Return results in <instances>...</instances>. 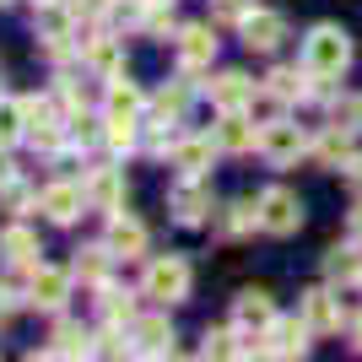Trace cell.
I'll return each instance as SVG.
<instances>
[{"instance_id":"6da1fadb","label":"cell","mask_w":362,"mask_h":362,"mask_svg":"<svg viewBox=\"0 0 362 362\" xmlns=\"http://www.w3.org/2000/svg\"><path fill=\"white\" fill-rule=\"evenodd\" d=\"M303 65L314 81H335V76H346L351 65V38L346 28H335V22H319L308 38H303Z\"/></svg>"},{"instance_id":"7a4b0ae2","label":"cell","mask_w":362,"mask_h":362,"mask_svg":"<svg viewBox=\"0 0 362 362\" xmlns=\"http://www.w3.org/2000/svg\"><path fill=\"white\" fill-rule=\"evenodd\" d=\"M189 259H179V255H157V259H146V276H141V292L146 298H157L168 308V303H184L189 298Z\"/></svg>"},{"instance_id":"3957f363","label":"cell","mask_w":362,"mask_h":362,"mask_svg":"<svg viewBox=\"0 0 362 362\" xmlns=\"http://www.w3.org/2000/svg\"><path fill=\"white\" fill-rule=\"evenodd\" d=\"M168 211H173L179 227L206 222V216H211V184H206V173H179V184L168 189Z\"/></svg>"},{"instance_id":"277c9868","label":"cell","mask_w":362,"mask_h":362,"mask_svg":"<svg viewBox=\"0 0 362 362\" xmlns=\"http://www.w3.org/2000/svg\"><path fill=\"white\" fill-rule=\"evenodd\" d=\"M259 227H265L271 238H292L303 227V200L292 195V189H281V184H271V189L259 195Z\"/></svg>"},{"instance_id":"5b68a950","label":"cell","mask_w":362,"mask_h":362,"mask_svg":"<svg viewBox=\"0 0 362 362\" xmlns=\"http://www.w3.org/2000/svg\"><path fill=\"white\" fill-rule=\"evenodd\" d=\"M308 151V136H303L292 119H271V124H259V157L271 168H292Z\"/></svg>"},{"instance_id":"8992f818","label":"cell","mask_w":362,"mask_h":362,"mask_svg":"<svg viewBox=\"0 0 362 362\" xmlns=\"http://www.w3.org/2000/svg\"><path fill=\"white\" fill-rule=\"evenodd\" d=\"M71 281H76V271L38 265V271H33V281H28V303H33V308H44V314H60L65 298H71Z\"/></svg>"},{"instance_id":"52a82bcc","label":"cell","mask_w":362,"mask_h":362,"mask_svg":"<svg viewBox=\"0 0 362 362\" xmlns=\"http://www.w3.org/2000/svg\"><path fill=\"white\" fill-rule=\"evenodd\" d=\"M238 33H243V49H249V54H276L281 38H287V22L276 11H249L238 22Z\"/></svg>"},{"instance_id":"ba28073f","label":"cell","mask_w":362,"mask_h":362,"mask_svg":"<svg viewBox=\"0 0 362 362\" xmlns=\"http://www.w3.org/2000/svg\"><path fill=\"white\" fill-rule=\"evenodd\" d=\"M308 325H303V314L298 319H276L271 330L259 335V357H303L308 351Z\"/></svg>"},{"instance_id":"9c48e42d","label":"cell","mask_w":362,"mask_h":362,"mask_svg":"<svg viewBox=\"0 0 362 362\" xmlns=\"http://www.w3.org/2000/svg\"><path fill=\"white\" fill-rule=\"evenodd\" d=\"M233 325H238L243 335H265V330L276 325V303H271V292H259V287L238 292V298H233Z\"/></svg>"},{"instance_id":"30bf717a","label":"cell","mask_w":362,"mask_h":362,"mask_svg":"<svg viewBox=\"0 0 362 362\" xmlns=\"http://www.w3.org/2000/svg\"><path fill=\"white\" fill-rule=\"evenodd\" d=\"M44 249H38V233H33V227H22V222H11L6 227V233H0V259H6V265H11V271H38V265H44Z\"/></svg>"},{"instance_id":"8fae6325","label":"cell","mask_w":362,"mask_h":362,"mask_svg":"<svg viewBox=\"0 0 362 362\" xmlns=\"http://www.w3.org/2000/svg\"><path fill=\"white\" fill-rule=\"evenodd\" d=\"M211 60H216V33H211V22L179 28V65H184V76H200Z\"/></svg>"},{"instance_id":"7c38bea8","label":"cell","mask_w":362,"mask_h":362,"mask_svg":"<svg viewBox=\"0 0 362 362\" xmlns=\"http://www.w3.org/2000/svg\"><path fill=\"white\" fill-rule=\"evenodd\" d=\"M81 189H87L92 211H119V200H124V168H87Z\"/></svg>"},{"instance_id":"4fadbf2b","label":"cell","mask_w":362,"mask_h":362,"mask_svg":"<svg viewBox=\"0 0 362 362\" xmlns=\"http://www.w3.org/2000/svg\"><path fill=\"white\" fill-rule=\"evenodd\" d=\"M298 314H303V325H308L314 335H335V330H341V303H335V292H330V287L303 292Z\"/></svg>"},{"instance_id":"5bb4252c","label":"cell","mask_w":362,"mask_h":362,"mask_svg":"<svg viewBox=\"0 0 362 362\" xmlns=\"http://www.w3.org/2000/svg\"><path fill=\"white\" fill-rule=\"evenodd\" d=\"M130 341H136V357H173V325L168 314H146L130 325Z\"/></svg>"},{"instance_id":"9a60e30c","label":"cell","mask_w":362,"mask_h":362,"mask_svg":"<svg viewBox=\"0 0 362 362\" xmlns=\"http://www.w3.org/2000/svg\"><path fill=\"white\" fill-rule=\"evenodd\" d=\"M211 136H216V146H222V151H233V157H243V151H259V130H255V119H249L243 108L222 114V124H216Z\"/></svg>"},{"instance_id":"2e32d148","label":"cell","mask_w":362,"mask_h":362,"mask_svg":"<svg viewBox=\"0 0 362 362\" xmlns=\"http://www.w3.org/2000/svg\"><path fill=\"white\" fill-rule=\"evenodd\" d=\"M38 206H44V216L49 222H60V227H71L76 216H81V206H87V189H76V184H49L44 195H38Z\"/></svg>"},{"instance_id":"e0dca14e","label":"cell","mask_w":362,"mask_h":362,"mask_svg":"<svg viewBox=\"0 0 362 362\" xmlns=\"http://www.w3.org/2000/svg\"><path fill=\"white\" fill-rule=\"evenodd\" d=\"M103 243L114 249V259H141V255H146V227H141L136 216L114 211V216H108V238Z\"/></svg>"},{"instance_id":"ac0fdd59","label":"cell","mask_w":362,"mask_h":362,"mask_svg":"<svg viewBox=\"0 0 362 362\" xmlns=\"http://www.w3.org/2000/svg\"><path fill=\"white\" fill-rule=\"evenodd\" d=\"M255 98H259V87H255L243 71H222V76L211 81V103L222 108V114H233V108H249Z\"/></svg>"},{"instance_id":"d6986e66","label":"cell","mask_w":362,"mask_h":362,"mask_svg":"<svg viewBox=\"0 0 362 362\" xmlns=\"http://www.w3.org/2000/svg\"><path fill=\"white\" fill-rule=\"evenodd\" d=\"M81 65H92L98 76H119L124 71L119 38H81Z\"/></svg>"},{"instance_id":"ffe728a7","label":"cell","mask_w":362,"mask_h":362,"mask_svg":"<svg viewBox=\"0 0 362 362\" xmlns=\"http://www.w3.org/2000/svg\"><path fill=\"white\" fill-rule=\"evenodd\" d=\"M216 151H222V146H216V136H189V141L173 146V168H179V173H206Z\"/></svg>"},{"instance_id":"44dd1931","label":"cell","mask_w":362,"mask_h":362,"mask_svg":"<svg viewBox=\"0 0 362 362\" xmlns=\"http://www.w3.org/2000/svg\"><path fill=\"white\" fill-rule=\"evenodd\" d=\"M314 157L325 168H341V163H351V124L346 119H335L330 130H325V136L314 141Z\"/></svg>"},{"instance_id":"7402d4cb","label":"cell","mask_w":362,"mask_h":362,"mask_svg":"<svg viewBox=\"0 0 362 362\" xmlns=\"http://www.w3.org/2000/svg\"><path fill=\"white\" fill-rule=\"evenodd\" d=\"M259 227V200H233L222 216H216V233L222 238H249Z\"/></svg>"},{"instance_id":"603a6c76","label":"cell","mask_w":362,"mask_h":362,"mask_svg":"<svg viewBox=\"0 0 362 362\" xmlns=\"http://www.w3.org/2000/svg\"><path fill=\"white\" fill-rule=\"evenodd\" d=\"M38 357H92V335L81 325H71V319H60L54 325V346H44Z\"/></svg>"},{"instance_id":"cb8c5ba5","label":"cell","mask_w":362,"mask_h":362,"mask_svg":"<svg viewBox=\"0 0 362 362\" xmlns=\"http://www.w3.org/2000/svg\"><path fill=\"white\" fill-rule=\"evenodd\" d=\"M108 259H114V249H108V243H87V249H76V265H71V271L81 276L87 287H103Z\"/></svg>"},{"instance_id":"d4e9b609","label":"cell","mask_w":362,"mask_h":362,"mask_svg":"<svg viewBox=\"0 0 362 362\" xmlns=\"http://www.w3.org/2000/svg\"><path fill=\"white\" fill-rule=\"evenodd\" d=\"M325 281H330V287L362 281V255L357 249H330V255H325Z\"/></svg>"},{"instance_id":"484cf974","label":"cell","mask_w":362,"mask_h":362,"mask_svg":"<svg viewBox=\"0 0 362 362\" xmlns=\"http://www.w3.org/2000/svg\"><path fill=\"white\" fill-rule=\"evenodd\" d=\"M265 87L276 92V98H281V103H292V98H308V65H303V71H292V65H276L271 76H265Z\"/></svg>"},{"instance_id":"4316f807","label":"cell","mask_w":362,"mask_h":362,"mask_svg":"<svg viewBox=\"0 0 362 362\" xmlns=\"http://www.w3.org/2000/svg\"><path fill=\"white\" fill-rule=\"evenodd\" d=\"M103 108H108V114H141V87H136V81H124V71L108 76Z\"/></svg>"},{"instance_id":"83f0119b","label":"cell","mask_w":362,"mask_h":362,"mask_svg":"<svg viewBox=\"0 0 362 362\" xmlns=\"http://www.w3.org/2000/svg\"><path fill=\"white\" fill-rule=\"evenodd\" d=\"M98 308H103L108 325H136V298H130V292H119V287H108V281H103V298H98Z\"/></svg>"},{"instance_id":"f1b7e54d","label":"cell","mask_w":362,"mask_h":362,"mask_svg":"<svg viewBox=\"0 0 362 362\" xmlns=\"http://www.w3.org/2000/svg\"><path fill=\"white\" fill-rule=\"evenodd\" d=\"M103 146L108 151H130L136 146V114H108L103 119Z\"/></svg>"},{"instance_id":"f546056e","label":"cell","mask_w":362,"mask_h":362,"mask_svg":"<svg viewBox=\"0 0 362 362\" xmlns=\"http://www.w3.org/2000/svg\"><path fill=\"white\" fill-rule=\"evenodd\" d=\"M16 141H28V114H22V103L0 98V146H16Z\"/></svg>"},{"instance_id":"4dcf8cb0","label":"cell","mask_w":362,"mask_h":362,"mask_svg":"<svg viewBox=\"0 0 362 362\" xmlns=\"http://www.w3.org/2000/svg\"><path fill=\"white\" fill-rule=\"evenodd\" d=\"M243 346V330L233 325V330H206V346H200V357H238Z\"/></svg>"},{"instance_id":"1f68e13d","label":"cell","mask_w":362,"mask_h":362,"mask_svg":"<svg viewBox=\"0 0 362 362\" xmlns=\"http://www.w3.org/2000/svg\"><path fill=\"white\" fill-rule=\"evenodd\" d=\"M141 28H146L151 38H168V33L179 28V22H173V0H157V6H151V11L141 16Z\"/></svg>"},{"instance_id":"d6a6232c","label":"cell","mask_w":362,"mask_h":362,"mask_svg":"<svg viewBox=\"0 0 362 362\" xmlns=\"http://www.w3.org/2000/svg\"><path fill=\"white\" fill-rule=\"evenodd\" d=\"M249 11H255V0H211V22H227V28H238Z\"/></svg>"},{"instance_id":"836d02e7","label":"cell","mask_w":362,"mask_h":362,"mask_svg":"<svg viewBox=\"0 0 362 362\" xmlns=\"http://www.w3.org/2000/svg\"><path fill=\"white\" fill-rule=\"evenodd\" d=\"M0 200H6V211H28V206H33V189L11 173V179H0Z\"/></svg>"},{"instance_id":"e575fe53","label":"cell","mask_w":362,"mask_h":362,"mask_svg":"<svg viewBox=\"0 0 362 362\" xmlns=\"http://www.w3.org/2000/svg\"><path fill=\"white\" fill-rule=\"evenodd\" d=\"M60 141H65V130H60V119H54V124H33V130H28V146H38V151H49V157H54V151H60Z\"/></svg>"},{"instance_id":"d590c367","label":"cell","mask_w":362,"mask_h":362,"mask_svg":"<svg viewBox=\"0 0 362 362\" xmlns=\"http://www.w3.org/2000/svg\"><path fill=\"white\" fill-rule=\"evenodd\" d=\"M22 114H28V130H33V124H54V119H60L49 98H22Z\"/></svg>"},{"instance_id":"8d00e7d4","label":"cell","mask_w":362,"mask_h":362,"mask_svg":"<svg viewBox=\"0 0 362 362\" xmlns=\"http://www.w3.org/2000/svg\"><path fill=\"white\" fill-rule=\"evenodd\" d=\"M114 330H119V325H114ZM114 330H108L103 341L92 346V351H98V357H130V351H136V346H130V341H119V335H114Z\"/></svg>"},{"instance_id":"74e56055","label":"cell","mask_w":362,"mask_h":362,"mask_svg":"<svg viewBox=\"0 0 362 362\" xmlns=\"http://www.w3.org/2000/svg\"><path fill=\"white\" fill-rule=\"evenodd\" d=\"M114 11V0H71V16H103Z\"/></svg>"},{"instance_id":"f35d334b","label":"cell","mask_w":362,"mask_h":362,"mask_svg":"<svg viewBox=\"0 0 362 362\" xmlns=\"http://www.w3.org/2000/svg\"><path fill=\"white\" fill-rule=\"evenodd\" d=\"M22 303H28V298H22V292H16V287H0V319H6V314H16Z\"/></svg>"},{"instance_id":"ab89813d","label":"cell","mask_w":362,"mask_h":362,"mask_svg":"<svg viewBox=\"0 0 362 362\" xmlns=\"http://www.w3.org/2000/svg\"><path fill=\"white\" fill-rule=\"evenodd\" d=\"M346 184L362 195V157H357V151H351V163H346Z\"/></svg>"},{"instance_id":"60d3db41","label":"cell","mask_w":362,"mask_h":362,"mask_svg":"<svg viewBox=\"0 0 362 362\" xmlns=\"http://www.w3.org/2000/svg\"><path fill=\"white\" fill-rule=\"evenodd\" d=\"M351 341H357V351H362V314L351 319Z\"/></svg>"},{"instance_id":"b9f144b4","label":"cell","mask_w":362,"mask_h":362,"mask_svg":"<svg viewBox=\"0 0 362 362\" xmlns=\"http://www.w3.org/2000/svg\"><path fill=\"white\" fill-rule=\"evenodd\" d=\"M146 6H157V0H146Z\"/></svg>"},{"instance_id":"7bdbcfd3","label":"cell","mask_w":362,"mask_h":362,"mask_svg":"<svg viewBox=\"0 0 362 362\" xmlns=\"http://www.w3.org/2000/svg\"><path fill=\"white\" fill-rule=\"evenodd\" d=\"M38 6H44V0H38Z\"/></svg>"}]
</instances>
